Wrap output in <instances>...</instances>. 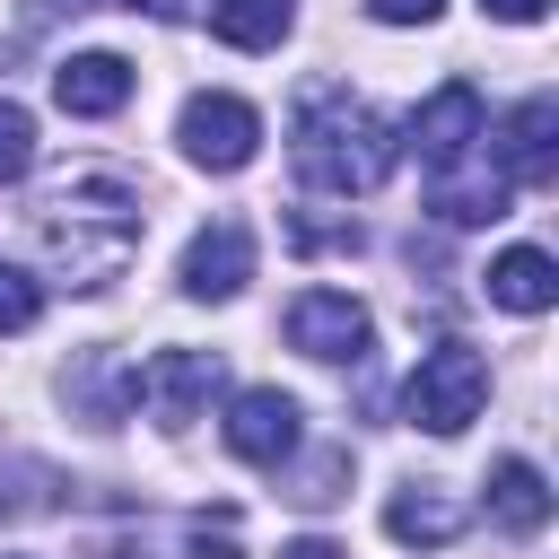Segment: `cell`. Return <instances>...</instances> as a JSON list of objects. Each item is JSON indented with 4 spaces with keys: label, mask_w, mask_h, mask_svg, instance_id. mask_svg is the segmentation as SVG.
<instances>
[{
    "label": "cell",
    "mask_w": 559,
    "mask_h": 559,
    "mask_svg": "<svg viewBox=\"0 0 559 559\" xmlns=\"http://www.w3.org/2000/svg\"><path fill=\"white\" fill-rule=\"evenodd\" d=\"M140 227H148L140 183L114 175V166H70V175H52L44 201H35V253H44V271H52L61 288H105V280H122L131 253H140Z\"/></svg>",
    "instance_id": "1"
},
{
    "label": "cell",
    "mask_w": 559,
    "mask_h": 559,
    "mask_svg": "<svg viewBox=\"0 0 559 559\" xmlns=\"http://www.w3.org/2000/svg\"><path fill=\"white\" fill-rule=\"evenodd\" d=\"M288 157H297V175L314 183V192H376L384 175H393V157H402V140H393V122L376 114V105H358L349 87H306L297 96V122H288Z\"/></svg>",
    "instance_id": "2"
},
{
    "label": "cell",
    "mask_w": 559,
    "mask_h": 559,
    "mask_svg": "<svg viewBox=\"0 0 559 559\" xmlns=\"http://www.w3.org/2000/svg\"><path fill=\"white\" fill-rule=\"evenodd\" d=\"M480 402H489V358H480L472 341H437V349H419V367H411V384H402L411 428H428V437H463V428L480 419Z\"/></svg>",
    "instance_id": "3"
},
{
    "label": "cell",
    "mask_w": 559,
    "mask_h": 559,
    "mask_svg": "<svg viewBox=\"0 0 559 559\" xmlns=\"http://www.w3.org/2000/svg\"><path fill=\"white\" fill-rule=\"evenodd\" d=\"M175 140H183V157H192V166L236 175V166H253V148H262V114H253L245 96H227V87H201V96H183Z\"/></svg>",
    "instance_id": "4"
},
{
    "label": "cell",
    "mask_w": 559,
    "mask_h": 559,
    "mask_svg": "<svg viewBox=\"0 0 559 559\" xmlns=\"http://www.w3.org/2000/svg\"><path fill=\"white\" fill-rule=\"evenodd\" d=\"M210 393H218V349H157L148 367H131V402L157 428H192Z\"/></svg>",
    "instance_id": "5"
},
{
    "label": "cell",
    "mask_w": 559,
    "mask_h": 559,
    "mask_svg": "<svg viewBox=\"0 0 559 559\" xmlns=\"http://www.w3.org/2000/svg\"><path fill=\"white\" fill-rule=\"evenodd\" d=\"M288 349H306V358H367L376 349V323H367V306L349 297V288H306L297 306H288Z\"/></svg>",
    "instance_id": "6"
},
{
    "label": "cell",
    "mask_w": 559,
    "mask_h": 559,
    "mask_svg": "<svg viewBox=\"0 0 559 559\" xmlns=\"http://www.w3.org/2000/svg\"><path fill=\"white\" fill-rule=\"evenodd\" d=\"M480 131H489V114H480V87H472V79H445V87L411 114V148H419V166H428V175L463 166Z\"/></svg>",
    "instance_id": "7"
},
{
    "label": "cell",
    "mask_w": 559,
    "mask_h": 559,
    "mask_svg": "<svg viewBox=\"0 0 559 559\" xmlns=\"http://www.w3.org/2000/svg\"><path fill=\"white\" fill-rule=\"evenodd\" d=\"M183 297H201V306H227L245 280H253V227L245 218H210L192 245H183Z\"/></svg>",
    "instance_id": "8"
},
{
    "label": "cell",
    "mask_w": 559,
    "mask_h": 559,
    "mask_svg": "<svg viewBox=\"0 0 559 559\" xmlns=\"http://www.w3.org/2000/svg\"><path fill=\"white\" fill-rule=\"evenodd\" d=\"M227 454H236V463H262V472H280V463L297 454V402H288L280 384H253V393H236V402H227Z\"/></svg>",
    "instance_id": "9"
},
{
    "label": "cell",
    "mask_w": 559,
    "mask_h": 559,
    "mask_svg": "<svg viewBox=\"0 0 559 559\" xmlns=\"http://www.w3.org/2000/svg\"><path fill=\"white\" fill-rule=\"evenodd\" d=\"M550 166H559V96L542 87V96H524L507 122H498V183H550Z\"/></svg>",
    "instance_id": "10"
},
{
    "label": "cell",
    "mask_w": 559,
    "mask_h": 559,
    "mask_svg": "<svg viewBox=\"0 0 559 559\" xmlns=\"http://www.w3.org/2000/svg\"><path fill=\"white\" fill-rule=\"evenodd\" d=\"M52 105L79 114V122L122 114V105H131V61H122V52H70V61L52 70Z\"/></svg>",
    "instance_id": "11"
},
{
    "label": "cell",
    "mask_w": 559,
    "mask_h": 559,
    "mask_svg": "<svg viewBox=\"0 0 559 559\" xmlns=\"http://www.w3.org/2000/svg\"><path fill=\"white\" fill-rule=\"evenodd\" d=\"M489 306H507V314H550V306H559V262H550L542 245H507V253L489 262Z\"/></svg>",
    "instance_id": "12"
},
{
    "label": "cell",
    "mask_w": 559,
    "mask_h": 559,
    "mask_svg": "<svg viewBox=\"0 0 559 559\" xmlns=\"http://www.w3.org/2000/svg\"><path fill=\"white\" fill-rule=\"evenodd\" d=\"M489 515H498L507 533H542V524H550V480H542V463L498 454V463H489Z\"/></svg>",
    "instance_id": "13"
},
{
    "label": "cell",
    "mask_w": 559,
    "mask_h": 559,
    "mask_svg": "<svg viewBox=\"0 0 559 559\" xmlns=\"http://www.w3.org/2000/svg\"><path fill=\"white\" fill-rule=\"evenodd\" d=\"M384 533L393 542H411V550H445L454 533H463V507L445 498V489H393V507H384Z\"/></svg>",
    "instance_id": "14"
},
{
    "label": "cell",
    "mask_w": 559,
    "mask_h": 559,
    "mask_svg": "<svg viewBox=\"0 0 559 559\" xmlns=\"http://www.w3.org/2000/svg\"><path fill=\"white\" fill-rule=\"evenodd\" d=\"M288 26H297V0H218L210 9V35L236 52H280Z\"/></svg>",
    "instance_id": "15"
},
{
    "label": "cell",
    "mask_w": 559,
    "mask_h": 559,
    "mask_svg": "<svg viewBox=\"0 0 559 559\" xmlns=\"http://www.w3.org/2000/svg\"><path fill=\"white\" fill-rule=\"evenodd\" d=\"M507 201H515V183H498V175H463V166H445L437 175V218L445 227H480V218H507Z\"/></svg>",
    "instance_id": "16"
},
{
    "label": "cell",
    "mask_w": 559,
    "mask_h": 559,
    "mask_svg": "<svg viewBox=\"0 0 559 559\" xmlns=\"http://www.w3.org/2000/svg\"><path fill=\"white\" fill-rule=\"evenodd\" d=\"M35 166V114L17 96H0V183H17Z\"/></svg>",
    "instance_id": "17"
},
{
    "label": "cell",
    "mask_w": 559,
    "mask_h": 559,
    "mask_svg": "<svg viewBox=\"0 0 559 559\" xmlns=\"http://www.w3.org/2000/svg\"><path fill=\"white\" fill-rule=\"evenodd\" d=\"M35 314H44V288L0 262V341H9V332H35Z\"/></svg>",
    "instance_id": "18"
},
{
    "label": "cell",
    "mask_w": 559,
    "mask_h": 559,
    "mask_svg": "<svg viewBox=\"0 0 559 559\" xmlns=\"http://www.w3.org/2000/svg\"><path fill=\"white\" fill-rule=\"evenodd\" d=\"M183 559H245L236 515H192V524H183Z\"/></svg>",
    "instance_id": "19"
},
{
    "label": "cell",
    "mask_w": 559,
    "mask_h": 559,
    "mask_svg": "<svg viewBox=\"0 0 559 559\" xmlns=\"http://www.w3.org/2000/svg\"><path fill=\"white\" fill-rule=\"evenodd\" d=\"M437 9H445V0H367L376 26H437Z\"/></svg>",
    "instance_id": "20"
},
{
    "label": "cell",
    "mask_w": 559,
    "mask_h": 559,
    "mask_svg": "<svg viewBox=\"0 0 559 559\" xmlns=\"http://www.w3.org/2000/svg\"><path fill=\"white\" fill-rule=\"evenodd\" d=\"M297 245H306V253H323V245H349V253H358V218H341V227H323V218H297Z\"/></svg>",
    "instance_id": "21"
},
{
    "label": "cell",
    "mask_w": 559,
    "mask_h": 559,
    "mask_svg": "<svg viewBox=\"0 0 559 559\" xmlns=\"http://www.w3.org/2000/svg\"><path fill=\"white\" fill-rule=\"evenodd\" d=\"M489 17H507V26H542L550 17V0H480Z\"/></svg>",
    "instance_id": "22"
},
{
    "label": "cell",
    "mask_w": 559,
    "mask_h": 559,
    "mask_svg": "<svg viewBox=\"0 0 559 559\" xmlns=\"http://www.w3.org/2000/svg\"><path fill=\"white\" fill-rule=\"evenodd\" d=\"M280 559H349V550H341V542H323V533H306V542H288Z\"/></svg>",
    "instance_id": "23"
},
{
    "label": "cell",
    "mask_w": 559,
    "mask_h": 559,
    "mask_svg": "<svg viewBox=\"0 0 559 559\" xmlns=\"http://www.w3.org/2000/svg\"><path fill=\"white\" fill-rule=\"evenodd\" d=\"M96 559H148V550H131V542H96Z\"/></svg>",
    "instance_id": "24"
}]
</instances>
